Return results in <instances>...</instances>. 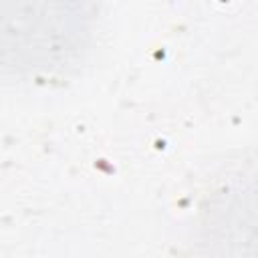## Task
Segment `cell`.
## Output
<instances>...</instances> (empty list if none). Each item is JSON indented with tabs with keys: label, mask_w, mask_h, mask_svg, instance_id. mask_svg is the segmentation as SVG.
Wrapping results in <instances>:
<instances>
[{
	"label": "cell",
	"mask_w": 258,
	"mask_h": 258,
	"mask_svg": "<svg viewBox=\"0 0 258 258\" xmlns=\"http://www.w3.org/2000/svg\"><path fill=\"white\" fill-rule=\"evenodd\" d=\"M12 14L0 16V64L22 73H50L67 64L79 52L87 36V20L77 12H67L69 6H26L28 14L12 8Z\"/></svg>",
	"instance_id": "cell-1"
}]
</instances>
